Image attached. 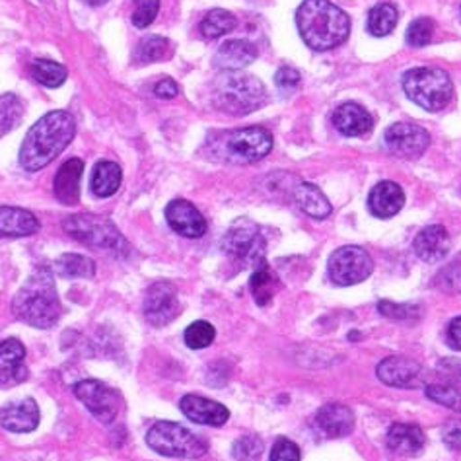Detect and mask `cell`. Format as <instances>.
<instances>
[{
  "mask_svg": "<svg viewBox=\"0 0 461 461\" xmlns=\"http://www.w3.org/2000/svg\"><path fill=\"white\" fill-rule=\"evenodd\" d=\"M77 121L68 112H51L35 123L20 149V164L28 172H40L75 139Z\"/></svg>",
  "mask_w": 461,
  "mask_h": 461,
  "instance_id": "obj_1",
  "label": "cell"
},
{
  "mask_svg": "<svg viewBox=\"0 0 461 461\" xmlns=\"http://www.w3.org/2000/svg\"><path fill=\"white\" fill-rule=\"evenodd\" d=\"M16 318L38 330H50L63 315L50 267H38L12 300Z\"/></svg>",
  "mask_w": 461,
  "mask_h": 461,
  "instance_id": "obj_2",
  "label": "cell"
},
{
  "mask_svg": "<svg viewBox=\"0 0 461 461\" xmlns=\"http://www.w3.org/2000/svg\"><path fill=\"white\" fill-rule=\"evenodd\" d=\"M296 26L308 47L330 51L348 38L350 20L330 0H306L296 12Z\"/></svg>",
  "mask_w": 461,
  "mask_h": 461,
  "instance_id": "obj_3",
  "label": "cell"
},
{
  "mask_svg": "<svg viewBox=\"0 0 461 461\" xmlns=\"http://www.w3.org/2000/svg\"><path fill=\"white\" fill-rule=\"evenodd\" d=\"M263 82L240 70H224L212 84V102L224 113L248 115L265 104Z\"/></svg>",
  "mask_w": 461,
  "mask_h": 461,
  "instance_id": "obj_4",
  "label": "cell"
},
{
  "mask_svg": "<svg viewBox=\"0 0 461 461\" xmlns=\"http://www.w3.org/2000/svg\"><path fill=\"white\" fill-rule=\"evenodd\" d=\"M209 149L214 158L230 164H251L271 152L273 137L263 127H248L211 137Z\"/></svg>",
  "mask_w": 461,
  "mask_h": 461,
  "instance_id": "obj_5",
  "label": "cell"
},
{
  "mask_svg": "<svg viewBox=\"0 0 461 461\" xmlns=\"http://www.w3.org/2000/svg\"><path fill=\"white\" fill-rule=\"evenodd\" d=\"M403 90L411 102L427 112H440L454 98V84L440 68H412L403 78Z\"/></svg>",
  "mask_w": 461,
  "mask_h": 461,
  "instance_id": "obj_6",
  "label": "cell"
},
{
  "mask_svg": "<svg viewBox=\"0 0 461 461\" xmlns=\"http://www.w3.org/2000/svg\"><path fill=\"white\" fill-rule=\"evenodd\" d=\"M67 234L75 238L80 244L92 249H107L113 253L129 251L127 240L121 236L115 224L100 214H72L63 221Z\"/></svg>",
  "mask_w": 461,
  "mask_h": 461,
  "instance_id": "obj_7",
  "label": "cell"
},
{
  "mask_svg": "<svg viewBox=\"0 0 461 461\" xmlns=\"http://www.w3.org/2000/svg\"><path fill=\"white\" fill-rule=\"evenodd\" d=\"M147 444L154 452L167 457L195 459L206 452V444L199 436L181 427V424L169 420H160L154 424L147 434Z\"/></svg>",
  "mask_w": 461,
  "mask_h": 461,
  "instance_id": "obj_8",
  "label": "cell"
},
{
  "mask_svg": "<svg viewBox=\"0 0 461 461\" xmlns=\"http://www.w3.org/2000/svg\"><path fill=\"white\" fill-rule=\"evenodd\" d=\"M222 249L232 259L256 267V269L265 265V238L259 232L258 224H253L251 221H238L230 228L228 234L222 238Z\"/></svg>",
  "mask_w": 461,
  "mask_h": 461,
  "instance_id": "obj_9",
  "label": "cell"
},
{
  "mask_svg": "<svg viewBox=\"0 0 461 461\" xmlns=\"http://www.w3.org/2000/svg\"><path fill=\"white\" fill-rule=\"evenodd\" d=\"M327 271H330V278L337 286H353L366 281L372 275L374 261L366 249L358 246H345L333 251Z\"/></svg>",
  "mask_w": 461,
  "mask_h": 461,
  "instance_id": "obj_10",
  "label": "cell"
},
{
  "mask_svg": "<svg viewBox=\"0 0 461 461\" xmlns=\"http://www.w3.org/2000/svg\"><path fill=\"white\" fill-rule=\"evenodd\" d=\"M75 395L86 405L92 415L104 424H112L123 409V397L113 387L98 380H84L75 385Z\"/></svg>",
  "mask_w": 461,
  "mask_h": 461,
  "instance_id": "obj_11",
  "label": "cell"
},
{
  "mask_svg": "<svg viewBox=\"0 0 461 461\" xmlns=\"http://www.w3.org/2000/svg\"><path fill=\"white\" fill-rule=\"evenodd\" d=\"M142 312L147 321L154 327H164L172 323L181 313L176 285L169 281L154 283L147 290V296H144Z\"/></svg>",
  "mask_w": 461,
  "mask_h": 461,
  "instance_id": "obj_12",
  "label": "cell"
},
{
  "mask_svg": "<svg viewBox=\"0 0 461 461\" xmlns=\"http://www.w3.org/2000/svg\"><path fill=\"white\" fill-rule=\"evenodd\" d=\"M385 144L392 154L415 160L429 149L430 135L415 123H395L385 131Z\"/></svg>",
  "mask_w": 461,
  "mask_h": 461,
  "instance_id": "obj_13",
  "label": "cell"
},
{
  "mask_svg": "<svg viewBox=\"0 0 461 461\" xmlns=\"http://www.w3.org/2000/svg\"><path fill=\"white\" fill-rule=\"evenodd\" d=\"M378 378L392 387L411 390L422 380V366L409 357H387L378 364Z\"/></svg>",
  "mask_w": 461,
  "mask_h": 461,
  "instance_id": "obj_14",
  "label": "cell"
},
{
  "mask_svg": "<svg viewBox=\"0 0 461 461\" xmlns=\"http://www.w3.org/2000/svg\"><path fill=\"white\" fill-rule=\"evenodd\" d=\"M166 221L179 236L201 238L206 232L204 216L185 199H176L166 206Z\"/></svg>",
  "mask_w": 461,
  "mask_h": 461,
  "instance_id": "obj_15",
  "label": "cell"
},
{
  "mask_svg": "<svg viewBox=\"0 0 461 461\" xmlns=\"http://www.w3.org/2000/svg\"><path fill=\"white\" fill-rule=\"evenodd\" d=\"M313 427L323 438H345L355 429V415L343 403H327L315 412Z\"/></svg>",
  "mask_w": 461,
  "mask_h": 461,
  "instance_id": "obj_16",
  "label": "cell"
},
{
  "mask_svg": "<svg viewBox=\"0 0 461 461\" xmlns=\"http://www.w3.org/2000/svg\"><path fill=\"white\" fill-rule=\"evenodd\" d=\"M23 360H26V347L18 339L3 341L0 345V387L8 390L28 380V368Z\"/></svg>",
  "mask_w": 461,
  "mask_h": 461,
  "instance_id": "obj_17",
  "label": "cell"
},
{
  "mask_svg": "<svg viewBox=\"0 0 461 461\" xmlns=\"http://www.w3.org/2000/svg\"><path fill=\"white\" fill-rule=\"evenodd\" d=\"M179 407L189 420L206 424V427H222L230 419V411L222 403H216L212 399L201 395H185L181 399Z\"/></svg>",
  "mask_w": 461,
  "mask_h": 461,
  "instance_id": "obj_18",
  "label": "cell"
},
{
  "mask_svg": "<svg viewBox=\"0 0 461 461\" xmlns=\"http://www.w3.org/2000/svg\"><path fill=\"white\" fill-rule=\"evenodd\" d=\"M412 248H415V253L422 261L438 263L447 256V251H450L452 240L447 236L444 226L434 224L420 230L415 241H412Z\"/></svg>",
  "mask_w": 461,
  "mask_h": 461,
  "instance_id": "obj_19",
  "label": "cell"
},
{
  "mask_svg": "<svg viewBox=\"0 0 461 461\" xmlns=\"http://www.w3.org/2000/svg\"><path fill=\"white\" fill-rule=\"evenodd\" d=\"M427 446V436L417 424L397 422L387 430V447L399 456L415 457L420 456Z\"/></svg>",
  "mask_w": 461,
  "mask_h": 461,
  "instance_id": "obj_20",
  "label": "cell"
},
{
  "mask_svg": "<svg viewBox=\"0 0 461 461\" xmlns=\"http://www.w3.org/2000/svg\"><path fill=\"white\" fill-rule=\"evenodd\" d=\"M0 422L8 432H32L40 424V407L33 399H23V402L10 403L0 411Z\"/></svg>",
  "mask_w": 461,
  "mask_h": 461,
  "instance_id": "obj_21",
  "label": "cell"
},
{
  "mask_svg": "<svg viewBox=\"0 0 461 461\" xmlns=\"http://www.w3.org/2000/svg\"><path fill=\"white\" fill-rule=\"evenodd\" d=\"M84 172V162L80 158H70L60 166L53 181L55 197L63 204H77L80 201V179Z\"/></svg>",
  "mask_w": 461,
  "mask_h": 461,
  "instance_id": "obj_22",
  "label": "cell"
},
{
  "mask_svg": "<svg viewBox=\"0 0 461 461\" xmlns=\"http://www.w3.org/2000/svg\"><path fill=\"white\" fill-rule=\"evenodd\" d=\"M405 193L395 181H382L370 191V212L378 218H392L403 209Z\"/></svg>",
  "mask_w": 461,
  "mask_h": 461,
  "instance_id": "obj_23",
  "label": "cell"
},
{
  "mask_svg": "<svg viewBox=\"0 0 461 461\" xmlns=\"http://www.w3.org/2000/svg\"><path fill=\"white\" fill-rule=\"evenodd\" d=\"M38 216L18 206H0V236L26 238L40 232Z\"/></svg>",
  "mask_w": 461,
  "mask_h": 461,
  "instance_id": "obj_24",
  "label": "cell"
},
{
  "mask_svg": "<svg viewBox=\"0 0 461 461\" xmlns=\"http://www.w3.org/2000/svg\"><path fill=\"white\" fill-rule=\"evenodd\" d=\"M333 123L339 132H343L345 137H362L368 135L374 123L372 117L366 109L360 107L358 104H343L337 107L333 113Z\"/></svg>",
  "mask_w": 461,
  "mask_h": 461,
  "instance_id": "obj_25",
  "label": "cell"
},
{
  "mask_svg": "<svg viewBox=\"0 0 461 461\" xmlns=\"http://www.w3.org/2000/svg\"><path fill=\"white\" fill-rule=\"evenodd\" d=\"M258 59L256 45L244 40H232L221 45L214 55V65L222 70H241Z\"/></svg>",
  "mask_w": 461,
  "mask_h": 461,
  "instance_id": "obj_26",
  "label": "cell"
},
{
  "mask_svg": "<svg viewBox=\"0 0 461 461\" xmlns=\"http://www.w3.org/2000/svg\"><path fill=\"white\" fill-rule=\"evenodd\" d=\"M294 201L300 206L302 212H306L312 218L323 221L331 214V204L321 193V189L313 184H300L294 189Z\"/></svg>",
  "mask_w": 461,
  "mask_h": 461,
  "instance_id": "obj_27",
  "label": "cell"
},
{
  "mask_svg": "<svg viewBox=\"0 0 461 461\" xmlns=\"http://www.w3.org/2000/svg\"><path fill=\"white\" fill-rule=\"evenodd\" d=\"M121 179H123V172H121L119 164L109 162V160H102L95 164L94 174H92V191L95 195L105 199L112 197L117 193Z\"/></svg>",
  "mask_w": 461,
  "mask_h": 461,
  "instance_id": "obj_28",
  "label": "cell"
},
{
  "mask_svg": "<svg viewBox=\"0 0 461 461\" xmlns=\"http://www.w3.org/2000/svg\"><path fill=\"white\" fill-rule=\"evenodd\" d=\"M249 288L253 300H256L259 306H269L273 298L278 294V290H281V281H278V276L265 263L253 271Z\"/></svg>",
  "mask_w": 461,
  "mask_h": 461,
  "instance_id": "obj_29",
  "label": "cell"
},
{
  "mask_svg": "<svg viewBox=\"0 0 461 461\" xmlns=\"http://www.w3.org/2000/svg\"><path fill=\"white\" fill-rule=\"evenodd\" d=\"M238 26V20L234 14H230L226 10H211L209 14H206L201 22V35L204 40H218L222 38V35L230 33L234 28Z\"/></svg>",
  "mask_w": 461,
  "mask_h": 461,
  "instance_id": "obj_30",
  "label": "cell"
},
{
  "mask_svg": "<svg viewBox=\"0 0 461 461\" xmlns=\"http://www.w3.org/2000/svg\"><path fill=\"white\" fill-rule=\"evenodd\" d=\"M399 14L393 5L382 3L374 6L368 14V32L375 38H384V35H390L397 26Z\"/></svg>",
  "mask_w": 461,
  "mask_h": 461,
  "instance_id": "obj_31",
  "label": "cell"
},
{
  "mask_svg": "<svg viewBox=\"0 0 461 461\" xmlns=\"http://www.w3.org/2000/svg\"><path fill=\"white\" fill-rule=\"evenodd\" d=\"M57 273L65 278H92L95 275V263L78 253H67L57 259Z\"/></svg>",
  "mask_w": 461,
  "mask_h": 461,
  "instance_id": "obj_32",
  "label": "cell"
},
{
  "mask_svg": "<svg viewBox=\"0 0 461 461\" xmlns=\"http://www.w3.org/2000/svg\"><path fill=\"white\" fill-rule=\"evenodd\" d=\"M32 72H33V78L47 88H59L60 84L67 80V75H68L63 65L55 63V60H47V59L33 60Z\"/></svg>",
  "mask_w": 461,
  "mask_h": 461,
  "instance_id": "obj_33",
  "label": "cell"
},
{
  "mask_svg": "<svg viewBox=\"0 0 461 461\" xmlns=\"http://www.w3.org/2000/svg\"><path fill=\"white\" fill-rule=\"evenodd\" d=\"M23 115L22 100L14 94L0 95V139L14 129Z\"/></svg>",
  "mask_w": 461,
  "mask_h": 461,
  "instance_id": "obj_34",
  "label": "cell"
},
{
  "mask_svg": "<svg viewBox=\"0 0 461 461\" xmlns=\"http://www.w3.org/2000/svg\"><path fill=\"white\" fill-rule=\"evenodd\" d=\"M169 53V41L160 35H150V38L142 40L135 50V60L142 65L156 63V60L166 59Z\"/></svg>",
  "mask_w": 461,
  "mask_h": 461,
  "instance_id": "obj_35",
  "label": "cell"
},
{
  "mask_svg": "<svg viewBox=\"0 0 461 461\" xmlns=\"http://www.w3.org/2000/svg\"><path fill=\"white\" fill-rule=\"evenodd\" d=\"M427 397L456 412H461V385L436 384L427 387Z\"/></svg>",
  "mask_w": 461,
  "mask_h": 461,
  "instance_id": "obj_36",
  "label": "cell"
},
{
  "mask_svg": "<svg viewBox=\"0 0 461 461\" xmlns=\"http://www.w3.org/2000/svg\"><path fill=\"white\" fill-rule=\"evenodd\" d=\"M216 337V330L209 321H195L185 330V345L189 348H206L211 347Z\"/></svg>",
  "mask_w": 461,
  "mask_h": 461,
  "instance_id": "obj_37",
  "label": "cell"
},
{
  "mask_svg": "<svg viewBox=\"0 0 461 461\" xmlns=\"http://www.w3.org/2000/svg\"><path fill=\"white\" fill-rule=\"evenodd\" d=\"M263 454V442L258 434H246L232 446V456L238 461H256Z\"/></svg>",
  "mask_w": 461,
  "mask_h": 461,
  "instance_id": "obj_38",
  "label": "cell"
},
{
  "mask_svg": "<svg viewBox=\"0 0 461 461\" xmlns=\"http://www.w3.org/2000/svg\"><path fill=\"white\" fill-rule=\"evenodd\" d=\"M434 35V22L430 18H419L407 30V43L412 47L429 45Z\"/></svg>",
  "mask_w": 461,
  "mask_h": 461,
  "instance_id": "obj_39",
  "label": "cell"
},
{
  "mask_svg": "<svg viewBox=\"0 0 461 461\" xmlns=\"http://www.w3.org/2000/svg\"><path fill=\"white\" fill-rule=\"evenodd\" d=\"M135 3V12H132V23L137 28L144 30L156 20L158 10H160V0H132Z\"/></svg>",
  "mask_w": 461,
  "mask_h": 461,
  "instance_id": "obj_40",
  "label": "cell"
},
{
  "mask_svg": "<svg viewBox=\"0 0 461 461\" xmlns=\"http://www.w3.org/2000/svg\"><path fill=\"white\" fill-rule=\"evenodd\" d=\"M378 310L382 315L390 320H417L419 318V308L417 306H409V304H393V302H380Z\"/></svg>",
  "mask_w": 461,
  "mask_h": 461,
  "instance_id": "obj_41",
  "label": "cell"
},
{
  "mask_svg": "<svg viewBox=\"0 0 461 461\" xmlns=\"http://www.w3.org/2000/svg\"><path fill=\"white\" fill-rule=\"evenodd\" d=\"M271 461H300V447L288 438H278L273 446Z\"/></svg>",
  "mask_w": 461,
  "mask_h": 461,
  "instance_id": "obj_42",
  "label": "cell"
},
{
  "mask_svg": "<svg viewBox=\"0 0 461 461\" xmlns=\"http://www.w3.org/2000/svg\"><path fill=\"white\" fill-rule=\"evenodd\" d=\"M438 283L444 290H461V258H457L447 269L438 275Z\"/></svg>",
  "mask_w": 461,
  "mask_h": 461,
  "instance_id": "obj_43",
  "label": "cell"
},
{
  "mask_svg": "<svg viewBox=\"0 0 461 461\" xmlns=\"http://www.w3.org/2000/svg\"><path fill=\"white\" fill-rule=\"evenodd\" d=\"M442 440L452 452L461 450V419H452L446 422V427L442 430Z\"/></svg>",
  "mask_w": 461,
  "mask_h": 461,
  "instance_id": "obj_44",
  "label": "cell"
},
{
  "mask_svg": "<svg viewBox=\"0 0 461 461\" xmlns=\"http://www.w3.org/2000/svg\"><path fill=\"white\" fill-rule=\"evenodd\" d=\"M275 82L281 90H286V92L294 90L300 84V72L296 68L283 67V68H278V72L275 75Z\"/></svg>",
  "mask_w": 461,
  "mask_h": 461,
  "instance_id": "obj_45",
  "label": "cell"
},
{
  "mask_svg": "<svg viewBox=\"0 0 461 461\" xmlns=\"http://www.w3.org/2000/svg\"><path fill=\"white\" fill-rule=\"evenodd\" d=\"M177 92H179V88H177V84L172 78L160 80V82L156 84V88H154V94L160 100H174L176 95H177Z\"/></svg>",
  "mask_w": 461,
  "mask_h": 461,
  "instance_id": "obj_46",
  "label": "cell"
},
{
  "mask_svg": "<svg viewBox=\"0 0 461 461\" xmlns=\"http://www.w3.org/2000/svg\"><path fill=\"white\" fill-rule=\"evenodd\" d=\"M446 341L454 350H459V353H461V315H459V318H456L450 325H447Z\"/></svg>",
  "mask_w": 461,
  "mask_h": 461,
  "instance_id": "obj_47",
  "label": "cell"
},
{
  "mask_svg": "<svg viewBox=\"0 0 461 461\" xmlns=\"http://www.w3.org/2000/svg\"><path fill=\"white\" fill-rule=\"evenodd\" d=\"M84 3L90 5V6H102V5L107 3V0H84Z\"/></svg>",
  "mask_w": 461,
  "mask_h": 461,
  "instance_id": "obj_48",
  "label": "cell"
}]
</instances>
